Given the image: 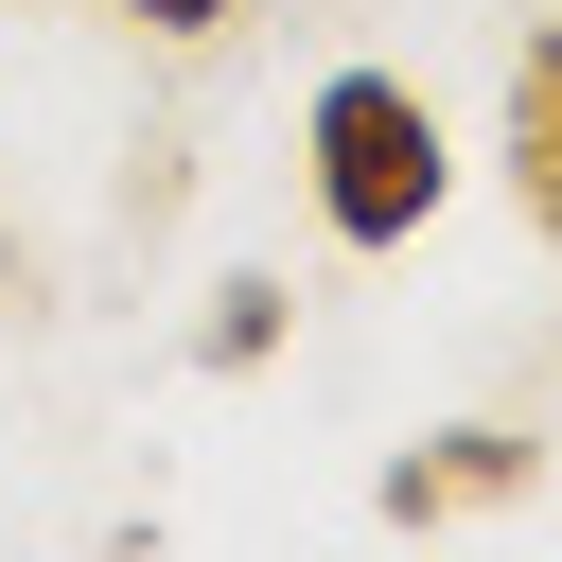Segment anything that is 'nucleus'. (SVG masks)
<instances>
[{"mask_svg": "<svg viewBox=\"0 0 562 562\" xmlns=\"http://www.w3.org/2000/svg\"><path fill=\"white\" fill-rule=\"evenodd\" d=\"M299 158H316V228L334 246H422L439 193H457V140H439V105L404 70H334L299 105Z\"/></svg>", "mask_w": 562, "mask_h": 562, "instance_id": "f257e3e1", "label": "nucleus"}, {"mask_svg": "<svg viewBox=\"0 0 562 562\" xmlns=\"http://www.w3.org/2000/svg\"><path fill=\"white\" fill-rule=\"evenodd\" d=\"M509 193H527V228L562 246V35L509 53Z\"/></svg>", "mask_w": 562, "mask_h": 562, "instance_id": "f03ea898", "label": "nucleus"}, {"mask_svg": "<svg viewBox=\"0 0 562 562\" xmlns=\"http://www.w3.org/2000/svg\"><path fill=\"white\" fill-rule=\"evenodd\" d=\"M193 351H211V369H263V351H281V281H228V299H211V334H193Z\"/></svg>", "mask_w": 562, "mask_h": 562, "instance_id": "7ed1b4c3", "label": "nucleus"}, {"mask_svg": "<svg viewBox=\"0 0 562 562\" xmlns=\"http://www.w3.org/2000/svg\"><path fill=\"white\" fill-rule=\"evenodd\" d=\"M123 18H140V35H228L246 0H123Z\"/></svg>", "mask_w": 562, "mask_h": 562, "instance_id": "20e7f679", "label": "nucleus"}]
</instances>
